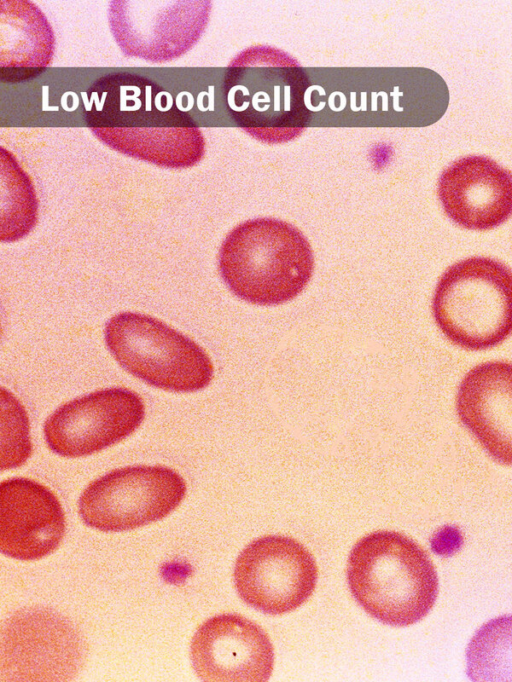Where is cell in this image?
I'll return each instance as SVG.
<instances>
[{
    "label": "cell",
    "mask_w": 512,
    "mask_h": 682,
    "mask_svg": "<svg viewBox=\"0 0 512 682\" xmlns=\"http://www.w3.org/2000/svg\"><path fill=\"white\" fill-rule=\"evenodd\" d=\"M347 580L357 603L391 626L420 621L438 595V576L426 551L394 531H376L357 541L349 554Z\"/></svg>",
    "instance_id": "6da1fadb"
},
{
    "label": "cell",
    "mask_w": 512,
    "mask_h": 682,
    "mask_svg": "<svg viewBox=\"0 0 512 682\" xmlns=\"http://www.w3.org/2000/svg\"><path fill=\"white\" fill-rule=\"evenodd\" d=\"M218 264L222 279L237 297L257 305H278L304 289L314 259L296 227L274 218H256L226 236Z\"/></svg>",
    "instance_id": "7a4b0ae2"
},
{
    "label": "cell",
    "mask_w": 512,
    "mask_h": 682,
    "mask_svg": "<svg viewBox=\"0 0 512 682\" xmlns=\"http://www.w3.org/2000/svg\"><path fill=\"white\" fill-rule=\"evenodd\" d=\"M308 76L286 52L257 45L239 53L226 78L229 110L245 132L265 143L298 137L309 122Z\"/></svg>",
    "instance_id": "3957f363"
},
{
    "label": "cell",
    "mask_w": 512,
    "mask_h": 682,
    "mask_svg": "<svg viewBox=\"0 0 512 682\" xmlns=\"http://www.w3.org/2000/svg\"><path fill=\"white\" fill-rule=\"evenodd\" d=\"M432 309L454 344L468 350L494 347L512 334V271L491 258L462 260L440 278Z\"/></svg>",
    "instance_id": "277c9868"
},
{
    "label": "cell",
    "mask_w": 512,
    "mask_h": 682,
    "mask_svg": "<svg viewBox=\"0 0 512 682\" xmlns=\"http://www.w3.org/2000/svg\"><path fill=\"white\" fill-rule=\"evenodd\" d=\"M105 343L119 365L154 387L194 392L209 385L213 365L193 340L151 316L122 312L108 320Z\"/></svg>",
    "instance_id": "5b68a950"
},
{
    "label": "cell",
    "mask_w": 512,
    "mask_h": 682,
    "mask_svg": "<svg viewBox=\"0 0 512 682\" xmlns=\"http://www.w3.org/2000/svg\"><path fill=\"white\" fill-rule=\"evenodd\" d=\"M185 493L184 479L168 467L129 466L91 482L80 496L79 513L94 529L127 531L163 519Z\"/></svg>",
    "instance_id": "8992f818"
},
{
    "label": "cell",
    "mask_w": 512,
    "mask_h": 682,
    "mask_svg": "<svg viewBox=\"0 0 512 682\" xmlns=\"http://www.w3.org/2000/svg\"><path fill=\"white\" fill-rule=\"evenodd\" d=\"M234 583L241 599L271 615L295 610L313 593L317 566L298 541L268 535L250 542L238 555Z\"/></svg>",
    "instance_id": "52a82bcc"
},
{
    "label": "cell",
    "mask_w": 512,
    "mask_h": 682,
    "mask_svg": "<svg viewBox=\"0 0 512 682\" xmlns=\"http://www.w3.org/2000/svg\"><path fill=\"white\" fill-rule=\"evenodd\" d=\"M142 399L125 388L102 389L71 400L46 420L44 436L56 454L91 455L132 434L143 421Z\"/></svg>",
    "instance_id": "ba28073f"
},
{
    "label": "cell",
    "mask_w": 512,
    "mask_h": 682,
    "mask_svg": "<svg viewBox=\"0 0 512 682\" xmlns=\"http://www.w3.org/2000/svg\"><path fill=\"white\" fill-rule=\"evenodd\" d=\"M192 666L203 681L265 682L272 673L274 650L265 631L237 614H219L195 632Z\"/></svg>",
    "instance_id": "9c48e42d"
},
{
    "label": "cell",
    "mask_w": 512,
    "mask_h": 682,
    "mask_svg": "<svg viewBox=\"0 0 512 682\" xmlns=\"http://www.w3.org/2000/svg\"><path fill=\"white\" fill-rule=\"evenodd\" d=\"M2 642L8 680H64L60 671L70 679L57 661L77 671L82 655L81 640L72 625L42 609L18 612L7 624Z\"/></svg>",
    "instance_id": "30bf717a"
},
{
    "label": "cell",
    "mask_w": 512,
    "mask_h": 682,
    "mask_svg": "<svg viewBox=\"0 0 512 682\" xmlns=\"http://www.w3.org/2000/svg\"><path fill=\"white\" fill-rule=\"evenodd\" d=\"M62 506L44 485L11 478L0 486V550L18 560L43 558L60 545L65 534Z\"/></svg>",
    "instance_id": "8fae6325"
},
{
    "label": "cell",
    "mask_w": 512,
    "mask_h": 682,
    "mask_svg": "<svg viewBox=\"0 0 512 682\" xmlns=\"http://www.w3.org/2000/svg\"><path fill=\"white\" fill-rule=\"evenodd\" d=\"M438 195L458 225L491 229L512 215V173L488 157L466 156L442 172Z\"/></svg>",
    "instance_id": "7c38bea8"
},
{
    "label": "cell",
    "mask_w": 512,
    "mask_h": 682,
    "mask_svg": "<svg viewBox=\"0 0 512 682\" xmlns=\"http://www.w3.org/2000/svg\"><path fill=\"white\" fill-rule=\"evenodd\" d=\"M456 410L490 457L512 465V363L492 361L471 369L460 383Z\"/></svg>",
    "instance_id": "4fadbf2b"
},
{
    "label": "cell",
    "mask_w": 512,
    "mask_h": 682,
    "mask_svg": "<svg viewBox=\"0 0 512 682\" xmlns=\"http://www.w3.org/2000/svg\"><path fill=\"white\" fill-rule=\"evenodd\" d=\"M466 661L472 681H512V615L483 624L468 644Z\"/></svg>",
    "instance_id": "5bb4252c"
},
{
    "label": "cell",
    "mask_w": 512,
    "mask_h": 682,
    "mask_svg": "<svg viewBox=\"0 0 512 682\" xmlns=\"http://www.w3.org/2000/svg\"><path fill=\"white\" fill-rule=\"evenodd\" d=\"M37 221V199L27 174L8 153L2 157V242L17 241L26 236Z\"/></svg>",
    "instance_id": "9a60e30c"
},
{
    "label": "cell",
    "mask_w": 512,
    "mask_h": 682,
    "mask_svg": "<svg viewBox=\"0 0 512 682\" xmlns=\"http://www.w3.org/2000/svg\"><path fill=\"white\" fill-rule=\"evenodd\" d=\"M31 454L29 421L23 406L12 393L1 390V469L26 462Z\"/></svg>",
    "instance_id": "2e32d148"
}]
</instances>
